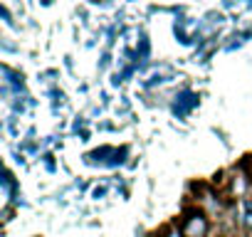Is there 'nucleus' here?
I'll return each instance as SVG.
<instances>
[{
  "mask_svg": "<svg viewBox=\"0 0 252 237\" xmlns=\"http://www.w3.org/2000/svg\"><path fill=\"white\" fill-rule=\"evenodd\" d=\"M205 232H208V220L200 212H190L183 220V227H181L183 237H205Z\"/></svg>",
  "mask_w": 252,
  "mask_h": 237,
  "instance_id": "f257e3e1",
  "label": "nucleus"
},
{
  "mask_svg": "<svg viewBox=\"0 0 252 237\" xmlns=\"http://www.w3.org/2000/svg\"><path fill=\"white\" fill-rule=\"evenodd\" d=\"M245 227L252 230V200L245 203Z\"/></svg>",
  "mask_w": 252,
  "mask_h": 237,
  "instance_id": "f03ea898",
  "label": "nucleus"
}]
</instances>
